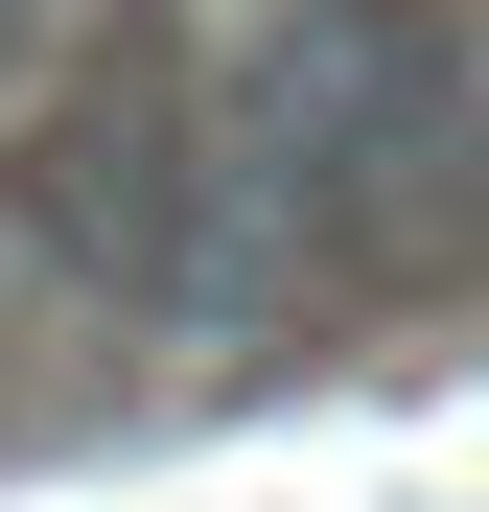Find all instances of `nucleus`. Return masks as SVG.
Wrapping results in <instances>:
<instances>
[{
  "mask_svg": "<svg viewBox=\"0 0 489 512\" xmlns=\"http://www.w3.org/2000/svg\"><path fill=\"white\" fill-rule=\"evenodd\" d=\"M47 70H70V24H47V0H0V140H24V94H47Z\"/></svg>",
  "mask_w": 489,
  "mask_h": 512,
  "instance_id": "f257e3e1",
  "label": "nucleus"
}]
</instances>
